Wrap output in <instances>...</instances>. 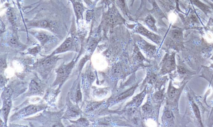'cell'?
Listing matches in <instances>:
<instances>
[{
	"instance_id": "cell-18",
	"label": "cell",
	"mask_w": 213,
	"mask_h": 127,
	"mask_svg": "<svg viewBox=\"0 0 213 127\" xmlns=\"http://www.w3.org/2000/svg\"><path fill=\"white\" fill-rule=\"evenodd\" d=\"M135 60L139 63H142L144 59V57L140 52L138 51V49H136L135 50Z\"/></svg>"
},
{
	"instance_id": "cell-20",
	"label": "cell",
	"mask_w": 213,
	"mask_h": 127,
	"mask_svg": "<svg viewBox=\"0 0 213 127\" xmlns=\"http://www.w3.org/2000/svg\"><path fill=\"white\" fill-rule=\"evenodd\" d=\"M173 116L172 112L169 111H166L164 112L163 116L162 117L163 121H165V123L169 121L172 120Z\"/></svg>"
},
{
	"instance_id": "cell-7",
	"label": "cell",
	"mask_w": 213,
	"mask_h": 127,
	"mask_svg": "<svg viewBox=\"0 0 213 127\" xmlns=\"http://www.w3.org/2000/svg\"><path fill=\"white\" fill-rule=\"evenodd\" d=\"M146 93V90L145 89L142 93H140L139 94L137 95L136 96L134 97L133 99H132V100L131 101V103L129 104V105L132 107L140 106L141 104H142V102H143Z\"/></svg>"
},
{
	"instance_id": "cell-17",
	"label": "cell",
	"mask_w": 213,
	"mask_h": 127,
	"mask_svg": "<svg viewBox=\"0 0 213 127\" xmlns=\"http://www.w3.org/2000/svg\"><path fill=\"white\" fill-rule=\"evenodd\" d=\"M35 36L42 44H45L48 40V37L45 33H36Z\"/></svg>"
},
{
	"instance_id": "cell-4",
	"label": "cell",
	"mask_w": 213,
	"mask_h": 127,
	"mask_svg": "<svg viewBox=\"0 0 213 127\" xmlns=\"http://www.w3.org/2000/svg\"><path fill=\"white\" fill-rule=\"evenodd\" d=\"M175 68V60L173 55L165 58L163 63L161 71L162 73L168 72Z\"/></svg>"
},
{
	"instance_id": "cell-32",
	"label": "cell",
	"mask_w": 213,
	"mask_h": 127,
	"mask_svg": "<svg viewBox=\"0 0 213 127\" xmlns=\"http://www.w3.org/2000/svg\"><path fill=\"white\" fill-rule=\"evenodd\" d=\"M40 49V47H36L33 48V49H32L31 50L30 53L32 54L36 53L38 52V51H39Z\"/></svg>"
},
{
	"instance_id": "cell-15",
	"label": "cell",
	"mask_w": 213,
	"mask_h": 127,
	"mask_svg": "<svg viewBox=\"0 0 213 127\" xmlns=\"http://www.w3.org/2000/svg\"><path fill=\"white\" fill-rule=\"evenodd\" d=\"M171 36L174 40H178L182 37V33L179 30L174 29L171 32Z\"/></svg>"
},
{
	"instance_id": "cell-9",
	"label": "cell",
	"mask_w": 213,
	"mask_h": 127,
	"mask_svg": "<svg viewBox=\"0 0 213 127\" xmlns=\"http://www.w3.org/2000/svg\"><path fill=\"white\" fill-rule=\"evenodd\" d=\"M191 3L202 11L206 14L211 13V8L209 6L204 4L200 0H191Z\"/></svg>"
},
{
	"instance_id": "cell-13",
	"label": "cell",
	"mask_w": 213,
	"mask_h": 127,
	"mask_svg": "<svg viewBox=\"0 0 213 127\" xmlns=\"http://www.w3.org/2000/svg\"><path fill=\"white\" fill-rule=\"evenodd\" d=\"M11 105V102L10 99L4 100V105L3 106V111L5 119L6 121L7 120V117H8V114L9 113Z\"/></svg>"
},
{
	"instance_id": "cell-25",
	"label": "cell",
	"mask_w": 213,
	"mask_h": 127,
	"mask_svg": "<svg viewBox=\"0 0 213 127\" xmlns=\"http://www.w3.org/2000/svg\"><path fill=\"white\" fill-rule=\"evenodd\" d=\"M192 108L193 109V111H194L195 115L198 118V120H200V112L199 109H198V108L197 107V105H196L194 103H192Z\"/></svg>"
},
{
	"instance_id": "cell-5",
	"label": "cell",
	"mask_w": 213,
	"mask_h": 127,
	"mask_svg": "<svg viewBox=\"0 0 213 127\" xmlns=\"http://www.w3.org/2000/svg\"><path fill=\"white\" fill-rule=\"evenodd\" d=\"M41 107L35 106V105H30L27 107L26 108L21 110L20 112H18L16 117L17 118H22L26 117V116L36 113L38 111H40Z\"/></svg>"
},
{
	"instance_id": "cell-27",
	"label": "cell",
	"mask_w": 213,
	"mask_h": 127,
	"mask_svg": "<svg viewBox=\"0 0 213 127\" xmlns=\"http://www.w3.org/2000/svg\"><path fill=\"white\" fill-rule=\"evenodd\" d=\"M10 43L13 46H16L18 45V41L15 37H12L10 38L9 40Z\"/></svg>"
},
{
	"instance_id": "cell-12",
	"label": "cell",
	"mask_w": 213,
	"mask_h": 127,
	"mask_svg": "<svg viewBox=\"0 0 213 127\" xmlns=\"http://www.w3.org/2000/svg\"><path fill=\"white\" fill-rule=\"evenodd\" d=\"M73 6L74 11L77 19L82 17L84 9L81 3L80 2H75L73 3Z\"/></svg>"
},
{
	"instance_id": "cell-21",
	"label": "cell",
	"mask_w": 213,
	"mask_h": 127,
	"mask_svg": "<svg viewBox=\"0 0 213 127\" xmlns=\"http://www.w3.org/2000/svg\"><path fill=\"white\" fill-rule=\"evenodd\" d=\"M12 93V91L11 89L10 88L8 87V88H6L3 94V100H8V99H10Z\"/></svg>"
},
{
	"instance_id": "cell-22",
	"label": "cell",
	"mask_w": 213,
	"mask_h": 127,
	"mask_svg": "<svg viewBox=\"0 0 213 127\" xmlns=\"http://www.w3.org/2000/svg\"><path fill=\"white\" fill-rule=\"evenodd\" d=\"M117 4L123 13L126 14L125 0H117Z\"/></svg>"
},
{
	"instance_id": "cell-8",
	"label": "cell",
	"mask_w": 213,
	"mask_h": 127,
	"mask_svg": "<svg viewBox=\"0 0 213 127\" xmlns=\"http://www.w3.org/2000/svg\"><path fill=\"white\" fill-rule=\"evenodd\" d=\"M72 66V65L70 64L67 66H63L60 68L59 70H57V77H58L57 79L59 81H63L65 78L68 74H69L70 68Z\"/></svg>"
},
{
	"instance_id": "cell-11",
	"label": "cell",
	"mask_w": 213,
	"mask_h": 127,
	"mask_svg": "<svg viewBox=\"0 0 213 127\" xmlns=\"http://www.w3.org/2000/svg\"><path fill=\"white\" fill-rule=\"evenodd\" d=\"M136 87H137V86H134V87H131L130 89L119 95L116 98L115 101H119L120 100H123V99H126L128 97L131 96L134 94Z\"/></svg>"
},
{
	"instance_id": "cell-31",
	"label": "cell",
	"mask_w": 213,
	"mask_h": 127,
	"mask_svg": "<svg viewBox=\"0 0 213 127\" xmlns=\"http://www.w3.org/2000/svg\"><path fill=\"white\" fill-rule=\"evenodd\" d=\"M155 80H156V76L154 75H150L148 78V80L149 82L151 83H152L154 82L155 81Z\"/></svg>"
},
{
	"instance_id": "cell-14",
	"label": "cell",
	"mask_w": 213,
	"mask_h": 127,
	"mask_svg": "<svg viewBox=\"0 0 213 127\" xmlns=\"http://www.w3.org/2000/svg\"><path fill=\"white\" fill-rule=\"evenodd\" d=\"M122 68L120 64H116L112 68L111 74L113 77L115 78L119 77L122 75Z\"/></svg>"
},
{
	"instance_id": "cell-30",
	"label": "cell",
	"mask_w": 213,
	"mask_h": 127,
	"mask_svg": "<svg viewBox=\"0 0 213 127\" xmlns=\"http://www.w3.org/2000/svg\"><path fill=\"white\" fill-rule=\"evenodd\" d=\"M7 67L6 63L2 59L1 60V68L2 70H3Z\"/></svg>"
},
{
	"instance_id": "cell-24",
	"label": "cell",
	"mask_w": 213,
	"mask_h": 127,
	"mask_svg": "<svg viewBox=\"0 0 213 127\" xmlns=\"http://www.w3.org/2000/svg\"><path fill=\"white\" fill-rule=\"evenodd\" d=\"M7 16H8L10 21L11 22L12 24H14V23H15V17L14 12L10 10L8 11V13H7Z\"/></svg>"
},
{
	"instance_id": "cell-36",
	"label": "cell",
	"mask_w": 213,
	"mask_h": 127,
	"mask_svg": "<svg viewBox=\"0 0 213 127\" xmlns=\"http://www.w3.org/2000/svg\"><path fill=\"white\" fill-rule=\"evenodd\" d=\"M89 77L90 79V80H91V81H93V80H94V78H95L94 74L93 73H90V74H89Z\"/></svg>"
},
{
	"instance_id": "cell-29",
	"label": "cell",
	"mask_w": 213,
	"mask_h": 127,
	"mask_svg": "<svg viewBox=\"0 0 213 127\" xmlns=\"http://www.w3.org/2000/svg\"><path fill=\"white\" fill-rule=\"evenodd\" d=\"M97 44V43L96 42L94 41L92 42L91 43L90 46L89 48L90 51H93V50L94 49L96 46Z\"/></svg>"
},
{
	"instance_id": "cell-34",
	"label": "cell",
	"mask_w": 213,
	"mask_h": 127,
	"mask_svg": "<svg viewBox=\"0 0 213 127\" xmlns=\"http://www.w3.org/2000/svg\"><path fill=\"white\" fill-rule=\"evenodd\" d=\"M77 98L79 100H81L82 98V94H81V91L80 90H78L77 92Z\"/></svg>"
},
{
	"instance_id": "cell-35",
	"label": "cell",
	"mask_w": 213,
	"mask_h": 127,
	"mask_svg": "<svg viewBox=\"0 0 213 127\" xmlns=\"http://www.w3.org/2000/svg\"><path fill=\"white\" fill-rule=\"evenodd\" d=\"M206 2H207L209 4V6L211 8V10H213V2H211L210 1L209 2V0H204Z\"/></svg>"
},
{
	"instance_id": "cell-6",
	"label": "cell",
	"mask_w": 213,
	"mask_h": 127,
	"mask_svg": "<svg viewBox=\"0 0 213 127\" xmlns=\"http://www.w3.org/2000/svg\"><path fill=\"white\" fill-rule=\"evenodd\" d=\"M72 45L73 40L72 38H67L61 46L57 48L54 53H58L65 52L70 50L72 47Z\"/></svg>"
},
{
	"instance_id": "cell-28",
	"label": "cell",
	"mask_w": 213,
	"mask_h": 127,
	"mask_svg": "<svg viewBox=\"0 0 213 127\" xmlns=\"http://www.w3.org/2000/svg\"><path fill=\"white\" fill-rule=\"evenodd\" d=\"M163 96L162 92L161 91H159L157 92L156 94L154 95V98L156 100H160L162 99Z\"/></svg>"
},
{
	"instance_id": "cell-2",
	"label": "cell",
	"mask_w": 213,
	"mask_h": 127,
	"mask_svg": "<svg viewBox=\"0 0 213 127\" xmlns=\"http://www.w3.org/2000/svg\"><path fill=\"white\" fill-rule=\"evenodd\" d=\"M137 44L140 49H142L148 56L152 57L156 53V47L154 45L147 42L143 39L137 41Z\"/></svg>"
},
{
	"instance_id": "cell-19",
	"label": "cell",
	"mask_w": 213,
	"mask_h": 127,
	"mask_svg": "<svg viewBox=\"0 0 213 127\" xmlns=\"http://www.w3.org/2000/svg\"><path fill=\"white\" fill-rule=\"evenodd\" d=\"M178 93V90L176 89L173 86H169L168 90V96L170 99H173L177 95Z\"/></svg>"
},
{
	"instance_id": "cell-37",
	"label": "cell",
	"mask_w": 213,
	"mask_h": 127,
	"mask_svg": "<svg viewBox=\"0 0 213 127\" xmlns=\"http://www.w3.org/2000/svg\"><path fill=\"white\" fill-rule=\"evenodd\" d=\"M73 3H75V2H80V0H70Z\"/></svg>"
},
{
	"instance_id": "cell-26",
	"label": "cell",
	"mask_w": 213,
	"mask_h": 127,
	"mask_svg": "<svg viewBox=\"0 0 213 127\" xmlns=\"http://www.w3.org/2000/svg\"><path fill=\"white\" fill-rule=\"evenodd\" d=\"M142 110L144 113H149L152 112V107L151 105L149 104H146L143 105L142 108Z\"/></svg>"
},
{
	"instance_id": "cell-23",
	"label": "cell",
	"mask_w": 213,
	"mask_h": 127,
	"mask_svg": "<svg viewBox=\"0 0 213 127\" xmlns=\"http://www.w3.org/2000/svg\"><path fill=\"white\" fill-rule=\"evenodd\" d=\"M31 92L33 93H38L40 92V87L36 83L33 82L31 85Z\"/></svg>"
},
{
	"instance_id": "cell-10",
	"label": "cell",
	"mask_w": 213,
	"mask_h": 127,
	"mask_svg": "<svg viewBox=\"0 0 213 127\" xmlns=\"http://www.w3.org/2000/svg\"><path fill=\"white\" fill-rule=\"evenodd\" d=\"M145 21L147 26L149 27L150 29L153 32H157V28L156 25H155L156 21H155V19L151 15L148 14L147 15Z\"/></svg>"
},
{
	"instance_id": "cell-33",
	"label": "cell",
	"mask_w": 213,
	"mask_h": 127,
	"mask_svg": "<svg viewBox=\"0 0 213 127\" xmlns=\"http://www.w3.org/2000/svg\"><path fill=\"white\" fill-rule=\"evenodd\" d=\"M178 71L180 74H185L186 73V70L185 68L182 67H178Z\"/></svg>"
},
{
	"instance_id": "cell-16",
	"label": "cell",
	"mask_w": 213,
	"mask_h": 127,
	"mask_svg": "<svg viewBox=\"0 0 213 127\" xmlns=\"http://www.w3.org/2000/svg\"><path fill=\"white\" fill-rule=\"evenodd\" d=\"M32 26H35V27L45 28L48 27L49 26V23L45 20H40V21L33 23H32Z\"/></svg>"
},
{
	"instance_id": "cell-1",
	"label": "cell",
	"mask_w": 213,
	"mask_h": 127,
	"mask_svg": "<svg viewBox=\"0 0 213 127\" xmlns=\"http://www.w3.org/2000/svg\"><path fill=\"white\" fill-rule=\"evenodd\" d=\"M134 31L135 33H139L142 36H144L155 44H160L161 38L160 36L150 32L141 24L137 23L135 26Z\"/></svg>"
},
{
	"instance_id": "cell-3",
	"label": "cell",
	"mask_w": 213,
	"mask_h": 127,
	"mask_svg": "<svg viewBox=\"0 0 213 127\" xmlns=\"http://www.w3.org/2000/svg\"><path fill=\"white\" fill-rule=\"evenodd\" d=\"M108 23L111 25H115L123 22V20L119 15L117 10L112 7L106 19Z\"/></svg>"
},
{
	"instance_id": "cell-38",
	"label": "cell",
	"mask_w": 213,
	"mask_h": 127,
	"mask_svg": "<svg viewBox=\"0 0 213 127\" xmlns=\"http://www.w3.org/2000/svg\"><path fill=\"white\" fill-rule=\"evenodd\" d=\"M211 1H212V2H213V0H211Z\"/></svg>"
}]
</instances>
